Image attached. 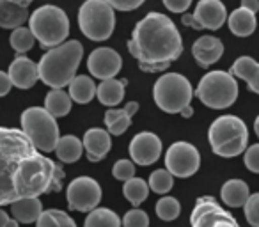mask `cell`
Listing matches in <instances>:
<instances>
[{
  "mask_svg": "<svg viewBox=\"0 0 259 227\" xmlns=\"http://www.w3.org/2000/svg\"><path fill=\"white\" fill-rule=\"evenodd\" d=\"M64 170L41 155L22 128L0 126V208L62 190Z\"/></svg>",
  "mask_w": 259,
  "mask_h": 227,
  "instance_id": "obj_1",
  "label": "cell"
},
{
  "mask_svg": "<svg viewBox=\"0 0 259 227\" xmlns=\"http://www.w3.org/2000/svg\"><path fill=\"white\" fill-rule=\"evenodd\" d=\"M128 52L137 59L141 71H167L183 54V39L169 16L153 11L135 23Z\"/></svg>",
  "mask_w": 259,
  "mask_h": 227,
  "instance_id": "obj_2",
  "label": "cell"
},
{
  "mask_svg": "<svg viewBox=\"0 0 259 227\" xmlns=\"http://www.w3.org/2000/svg\"><path fill=\"white\" fill-rule=\"evenodd\" d=\"M83 57V44L76 39L64 41L55 48H50L37 62L39 80L52 89H62L69 85L76 76Z\"/></svg>",
  "mask_w": 259,
  "mask_h": 227,
  "instance_id": "obj_3",
  "label": "cell"
},
{
  "mask_svg": "<svg viewBox=\"0 0 259 227\" xmlns=\"http://www.w3.org/2000/svg\"><path fill=\"white\" fill-rule=\"evenodd\" d=\"M211 151L222 158H234L247 149L248 130L243 119L236 116H220L208 130Z\"/></svg>",
  "mask_w": 259,
  "mask_h": 227,
  "instance_id": "obj_4",
  "label": "cell"
},
{
  "mask_svg": "<svg viewBox=\"0 0 259 227\" xmlns=\"http://www.w3.org/2000/svg\"><path fill=\"white\" fill-rule=\"evenodd\" d=\"M29 29L43 48H55L69 36V18L57 6H41L30 15Z\"/></svg>",
  "mask_w": 259,
  "mask_h": 227,
  "instance_id": "obj_5",
  "label": "cell"
},
{
  "mask_svg": "<svg viewBox=\"0 0 259 227\" xmlns=\"http://www.w3.org/2000/svg\"><path fill=\"white\" fill-rule=\"evenodd\" d=\"M22 130L27 137L32 141V144L39 149L41 153L55 151L59 144V124L57 117H54L47 108L30 107L23 110L22 114Z\"/></svg>",
  "mask_w": 259,
  "mask_h": 227,
  "instance_id": "obj_6",
  "label": "cell"
},
{
  "mask_svg": "<svg viewBox=\"0 0 259 227\" xmlns=\"http://www.w3.org/2000/svg\"><path fill=\"white\" fill-rule=\"evenodd\" d=\"M195 96L213 110L229 108L238 98V82L236 76L229 71H208L199 82L195 89Z\"/></svg>",
  "mask_w": 259,
  "mask_h": 227,
  "instance_id": "obj_7",
  "label": "cell"
},
{
  "mask_svg": "<svg viewBox=\"0 0 259 227\" xmlns=\"http://www.w3.org/2000/svg\"><path fill=\"white\" fill-rule=\"evenodd\" d=\"M194 98V89L187 76L180 73H163L153 87V100L160 110L180 114Z\"/></svg>",
  "mask_w": 259,
  "mask_h": 227,
  "instance_id": "obj_8",
  "label": "cell"
},
{
  "mask_svg": "<svg viewBox=\"0 0 259 227\" xmlns=\"http://www.w3.org/2000/svg\"><path fill=\"white\" fill-rule=\"evenodd\" d=\"M78 27L91 41H107L115 29V9L107 0H85L78 9Z\"/></svg>",
  "mask_w": 259,
  "mask_h": 227,
  "instance_id": "obj_9",
  "label": "cell"
},
{
  "mask_svg": "<svg viewBox=\"0 0 259 227\" xmlns=\"http://www.w3.org/2000/svg\"><path fill=\"white\" fill-rule=\"evenodd\" d=\"M192 227H240L238 220L222 208L211 195H202L195 201L190 215Z\"/></svg>",
  "mask_w": 259,
  "mask_h": 227,
  "instance_id": "obj_10",
  "label": "cell"
},
{
  "mask_svg": "<svg viewBox=\"0 0 259 227\" xmlns=\"http://www.w3.org/2000/svg\"><path fill=\"white\" fill-rule=\"evenodd\" d=\"M165 167L176 177H190L201 167V155L190 142L178 141L165 153Z\"/></svg>",
  "mask_w": 259,
  "mask_h": 227,
  "instance_id": "obj_11",
  "label": "cell"
},
{
  "mask_svg": "<svg viewBox=\"0 0 259 227\" xmlns=\"http://www.w3.org/2000/svg\"><path fill=\"white\" fill-rule=\"evenodd\" d=\"M101 195L103 194H101L100 183L89 176L75 177L68 185V190H66V199H68L69 209L82 213H89L94 208H98Z\"/></svg>",
  "mask_w": 259,
  "mask_h": 227,
  "instance_id": "obj_12",
  "label": "cell"
},
{
  "mask_svg": "<svg viewBox=\"0 0 259 227\" xmlns=\"http://www.w3.org/2000/svg\"><path fill=\"white\" fill-rule=\"evenodd\" d=\"M226 6L220 0H199L192 15H183V25L195 30H219L227 20Z\"/></svg>",
  "mask_w": 259,
  "mask_h": 227,
  "instance_id": "obj_13",
  "label": "cell"
},
{
  "mask_svg": "<svg viewBox=\"0 0 259 227\" xmlns=\"http://www.w3.org/2000/svg\"><path fill=\"white\" fill-rule=\"evenodd\" d=\"M122 68V59L115 50L108 47H100L91 52L87 59V69L94 78L108 80L114 78Z\"/></svg>",
  "mask_w": 259,
  "mask_h": 227,
  "instance_id": "obj_14",
  "label": "cell"
},
{
  "mask_svg": "<svg viewBox=\"0 0 259 227\" xmlns=\"http://www.w3.org/2000/svg\"><path fill=\"white\" fill-rule=\"evenodd\" d=\"M162 155V141L151 131H141L130 142V156L137 165H153Z\"/></svg>",
  "mask_w": 259,
  "mask_h": 227,
  "instance_id": "obj_15",
  "label": "cell"
},
{
  "mask_svg": "<svg viewBox=\"0 0 259 227\" xmlns=\"http://www.w3.org/2000/svg\"><path fill=\"white\" fill-rule=\"evenodd\" d=\"M9 78H11L13 85L18 89H30L36 85L39 80V71H37V64L30 61L25 55H18L15 61L9 64Z\"/></svg>",
  "mask_w": 259,
  "mask_h": 227,
  "instance_id": "obj_16",
  "label": "cell"
},
{
  "mask_svg": "<svg viewBox=\"0 0 259 227\" xmlns=\"http://www.w3.org/2000/svg\"><path fill=\"white\" fill-rule=\"evenodd\" d=\"M83 148H85L89 162H101L112 148L110 131L103 128H89L83 133Z\"/></svg>",
  "mask_w": 259,
  "mask_h": 227,
  "instance_id": "obj_17",
  "label": "cell"
},
{
  "mask_svg": "<svg viewBox=\"0 0 259 227\" xmlns=\"http://www.w3.org/2000/svg\"><path fill=\"white\" fill-rule=\"evenodd\" d=\"M192 55L201 68H209L224 55V43L215 36H202L192 44Z\"/></svg>",
  "mask_w": 259,
  "mask_h": 227,
  "instance_id": "obj_18",
  "label": "cell"
},
{
  "mask_svg": "<svg viewBox=\"0 0 259 227\" xmlns=\"http://www.w3.org/2000/svg\"><path fill=\"white\" fill-rule=\"evenodd\" d=\"M229 73L236 78H241L247 82L248 89L252 93L259 94V62H255L248 55H241L233 62Z\"/></svg>",
  "mask_w": 259,
  "mask_h": 227,
  "instance_id": "obj_19",
  "label": "cell"
},
{
  "mask_svg": "<svg viewBox=\"0 0 259 227\" xmlns=\"http://www.w3.org/2000/svg\"><path fill=\"white\" fill-rule=\"evenodd\" d=\"M30 18L29 8H23L9 0H0V29H18Z\"/></svg>",
  "mask_w": 259,
  "mask_h": 227,
  "instance_id": "obj_20",
  "label": "cell"
},
{
  "mask_svg": "<svg viewBox=\"0 0 259 227\" xmlns=\"http://www.w3.org/2000/svg\"><path fill=\"white\" fill-rule=\"evenodd\" d=\"M227 25L229 30L238 37H247L254 34L255 27H257V20H255V13L248 11L245 8H238L227 16Z\"/></svg>",
  "mask_w": 259,
  "mask_h": 227,
  "instance_id": "obj_21",
  "label": "cell"
},
{
  "mask_svg": "<svg viewBox=\"0 0 259 227\" xmlns=\"http://www.w3.org/2000/svg\"><path fill=\"white\" fill-rule=\"evenodd\" d=\"M128 85V80H115V78H108V80H101V83L96 89V96L100 100L101 105L105 107H115L122 101L124 98V89Z\"/></svg>",
  "mask_w": 259,
  "mask_h": 227,
  "instance_id": "obj_22",
  "label": "cell"
},
{
  "mask_svg": "<svg viewBox=\"0 0 259 227\" xmlns=\"http://www.w3.org/2000/svg\"><path fill=\"white\" fill-rule=\"evenodd\" d=\"M11 213L20 223H34L43 213V204L37 197H25L13 202Z\"/></svg>",
  "mask_w": 259,
  "mask_h": 227,
  "instance_id": "obj_23",
  "label": "cell"
},
{
  "mask_svg": "<svg viewBox=\"0 0 259 227\" xmlns=\"http://www.w3.org/2000/svg\"><path fill=\"white\" fill-rule=\"evenodd\" d=\"M220 197L226 202L229 208H241L245 206L247 199L250 197V192H248V185L241 179H229L222 185V190H220Z\"/></svg>",
  "mask_w": 259,
  "mask_h": 227,
  "instance_id": "obj_24",
  "label": "cell"
},
{
  "mask_svg": "<svg viewBox=\"0 0 259 227\" xmlns=\"http://www.w3.org/2000/svg\"><path fill=\"white\" fill-rule=\"evenodd\" d=\"M96 83L93 82L91 76L85 75H76L75 78L69 82V96L75 103L85 105L96 96Z\"/></svg>",
  "mask_w": 259,
  "mask_h": 227,
  "instance_id": "obj_25",
  "label": "cell"
},
{
  "mask_svg": "<svg viewBox=\"0 0 259 227\" xmlns=\"http://www.w3.org/2000/svg\"><path fill=\"white\" fill-rule=\"evenodd\" d=\"M83 153V142L75 135H64L59 139V144L55 148V155L62 163H75L80 160Z\"/></svg>",
  "mask_w": 259,
  "mask_h": 227,
  "instance_id": "obj_26",
  "label": "cell"
},
{
  "mask_svg": "<svg viewBox=\"0 0 259 227\" xmlns=\"http://www.w3.org/2000/svg\"><path fill=\"white\" fill-rule=\"evenodd\" d=\"M71 96L62 89H52L45 98V108L54 117H64L71 112Z\"/></svg>",
  "mask_w": 259,
  "mask_h": 227,
  "instance_id": "obj_27",
  "label": "cell"
},
{
  "mask_svg": "<svg viewBox=\"0 0 259 227\" xmlns=\"http://www.w3.org/2000/svg\"><path fill=\"white\" fill-rule=\"evenodd\" d=\"M105 126L110 131V135L119 137L132 126V116L124 108H110L105 112Z\"/></svg>",
  "mask_w": 259,
  "mask_h": 227,
  "instance_id": "obj_28",
  "label": "cell"
},
{
  "mask_svg": "<svg viewBox=\"0 0 259 227\" xmlns=\"http://www.w3.org/2000/svg\"><path fill=\"white\" fill-rule=\"evenodd\" d=\"M122 220L108 208H94L89 211L83 227H121Z\"/></svg>",
  "mask_w": 259,
  "mask_h": 227,
  "instance_id": "obj_29",
  "label": "cell"
},
{
  "mask_svg": "<svg viewBox=\"0 0 259 227\" xmlns=\"http://www.w3.org/2000/svg\"><path fill=\"white\" fill-rule=\"evenodd\" d=\"M149 190H151L149 183H146L141 177H132V179L124 181V185H122V194H124V197L128 199L135 208L141 206L142 202L148 199Z\"/></svg>",
  "mask_w": 259,
  "mask_h": 227,
  "instance_id": "obj_30",
  "label": "cell"
},
{
  "mask_svg": "<svg viewBox=\"0 0 259 227\" xmlns=\"http://www.w3.org/2000/svg\"><path fill=\"white\" fill-rule=\"evenodd\" d=\"M36 227H76L75 220L61 209H47L37 218Z\"/></svg>",
  "mask_w": 259,
  "mask_h": 227,
  "instance_id": "obj_31",
  "label": "cell"
},
{
  "mask_svg": "<svg viewBox=\"0 0 259 227\" xmlns=\"http://www.w3.org/2000/svg\"><path fill=\"white\" fill-rule=\"evenodd\" d=\"M9 43H11V48L16 52V54L23 55V54H27V52L32 50L34 43H36V37H34L32 30L22 25L11 32V36H9Z\"/></svg>",
  "mask_w": 259,
  "mask_h": 227,
  "instance_id": "obj_32",
  "label": "cell"
},
{
  "mask_svg": "<svg viewBox=\"0 0 259 227\" xmlns=\"http://www.w3.org/2000/svg\"><path fill=\"white\" fill-rule=\"evenodd\" d=\"M149 188H151L155 194H167V192L172 190L174 187V176L167 169H158L149 176Z\"/></svg>",
  "mask_w": 259,
  "mask_h": 227,
  "instance_id": "obj_33",
  "label": "cell"
},
{
  "mask_svg": "<svg viewBox=\"0 0 259 227\" xmlns=\"http://www.w3.org/2000/svg\"><path fill=\"white\" fill-rule=\"evenodd\" d=\"M181 213V204L178 199L174 197H162L156 202V215L160 220H165V222H172L180 216Z\"/></svg>",
  "mask_w": 259,
  "mask_h": 227,
  "instance_id": "obj_34",
  "label": "cell"
},
{
  "mask_svg": "<svg viewBox=\"0 0 259 227\" xmlns=\"http://www.w3.org/2000/svg\"><path fill=\"white\" fill-rule=\"evenodd\" d=\"M112 174H114L115 179L119 181H128L132 177H135V162L134 160H117L114 163V169H112Z\"/></svg>",
  "mask_w": 259,
  "mask_h": 227,
  "instance_id": "obj_35",
  "label": "cell"
},
{
  "mask_svg": "<svg viewBox=\"0 0 259 227\" xmlns=\"http://www.w3.org/2000/svg\"><path fill=\"white\" fill-rule=\"evenodd\" d=\"M122 227H149V216L142 209H130L122 216Z\"/></svg>",
  "mask_w": 259,
  "mask_h": 227,
  "instance_id": "obj_36",
  "label": "cell"
},
{
  "mask_svg": "<svg viewBox=\"0 0 259 227\" xmlns=\"http://www.w3.org/2000/svg\"><path fill=\"white\" fill-rule=\"evenodd\" d=\"M245 218L252 227H259V194H252L243 206Z\"/></svg>",
  "mask_w": 259,
  "mask_h": 227,
  "instance_id": "obj_37",
  "label": "cell"
},
{
  "mask_svg": "<svg viewBox=\"0 0 259 227\" xmlns=\"http://www.w3.org/2000/svg\"><path fill=\"white\" fill-rule=\"evenodd\" d=\"M245 167H247L250 172L259 174V142L257 144H252L245 149V156H243Z\"/></svg>",
  "mask_w": 259,
  "mask_h": 227,
  "instance_id": "obj_38",
  "label": "cell"
},
{
  "mask_svg": "<svg viewBox=\"0 0 259 227\" xmlns=\"http://www.w3.org/2000/svg\"><path fill=\"white\" fill-rule=\"evenodd\" d=\"M107 2L115 9V11L128 13V11H135V9H139L142 4H144L146 0H107Z\"/></svg>",
  "mask_w": 259,
  "mask_h": 227,
  "instance_id": "obj_39",
  "label": "cell"
},
{
  "mask_svg": "<svg viewBox=\"0 0 259 227\" xmlns=\"http://www.w3.org/2000/svg\"><path fill=\"white\" fill-rule=\"evenodd\" d=\"M192 0H163V6L169 9L170 13H178V15H185L190 8Z\"/></svg>",
  "mask_w": 259,
  "mask_h": 227,
  "instance_id": "obj_40",
  "label": "cell"
},
{
  "mask_svg": "<svg viewBox=\"0 0 259 227\" xmlns=\"http://www.w3.org/2000/svg\"><path fill=\"white\" fill-rule=\"evenodd\" d=\"M11 87H13V82H11V78H9V73L0 71V98L9 94Z\"/></svg>",
  "mask_w": 259,
  "mask_h": 227,
  "instance_id": "obj_41",
  "label": "cell"
},
{
  "mask_svg": "<svg viewBox=\"0 0 259 227\" xmlns=\"http://www.w3.org/2000/svg\"><path fill=\"white\" fill-rule=\"evenodd\" d=\"M241 8L248 9L252 13L259 11V0H241Z\"/></svg>",
  "mask_w": 259,
  "mask_h": 227,
  "instance_id": "obj_42",
  "label": "cell"
},
{
  "mask_svg": "<svg viewBox=\"0 0 259 227\" xmlns=\"http://www.w3.org/2000/svg\"><path fill=\"white\" fill-rule=\"evenodd\" d=\"M124 110L128 112L130 116L134 117L135 114H137V110H139V103H137V101H130V103L124 105Z\"/></svg>",
  "mask_w": 259,
  "mask_h": 227,
  "instance_id": "obj_43",
  "label": "cell"
},
{
  "mask_svg": "<svg viewBox=\"0 0 259 227\" xmlns=\"http://www.w3.org/2000/svg\"><path fill=\"white\" fill-rule=\"evenodd\" d=\"M180 114L185 117V119H188V117H192V116H194V108H192L190 105H188V107H185L183 110L180 112Z\"/></svg>",
  "mask_w": 259,
  "mask_h": 227,
  "instance_id": "obj_44",
  "label": "cell"
},
{
  "mask_svg": "<svg viewBox=\"0 0 259 227\" xmlns=\"http://www.w3.org/2000/svg\"><path fill=\"white\" fill-rule=\"evenodd\" d=\"M8 222H9V215L0 209V227H6V225H8Z\"/></svg>",
  "mask_w": 259,
  "mask_h": 227,
  "instance_id": "obj_45",
  "label": "cell"
},
{
  "mask_svg": "<svg viewBox=\"0 0 259 227\" xmlns=\"http://www.w3.org/2000/svg\"><path fill=\"white\" fill-rule=\"evenodd\" d=\"M9 2H15V4H18V6H23V8H29L34 0H9Z\"/></svg>",
  "mask_w": 259,
  "mask_h": 227,
  "instance_id": "obj_46",
  "label": "cell"
},
{
  "mask_svg": "<svg viewBox=\"0 0 259 227\" xmlns=\"http://www.w3.org/2000/svg\"><path fill=\"white\" fill-rule=\"evenodd\" d=\"M6 227H20V222H18V220H11V218H9V222H8V225H6Z\"/></svg>",
  "mask_w": 259,
  "mask_h": 227,
  "instance_id": "obj_47",
  "label": "cell"
},
{
  "mask_svg": "<svg viewBox=\"0 0 259 227\" xmlns=\"http://www.w3.org/2000/svg\"><path fill=\"white\" fill-rule=\"evenodd\" d=\"M254 131H255V135H257V139H259V116L255 117V121H254Z\"/></svg>",
  "mask_w": 259,
  "mask_h": 227,
  "instance_id": "obj_48",
  "label": "cell"
}]
</instances>
